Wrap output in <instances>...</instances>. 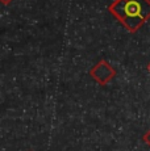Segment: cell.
I'll use <instances>...</instances> for the list:
<instances>
[{"instance_id":"cell-1","label":"cell","mask_w":150,"mask_h":151,"mask_svg":"<svg viewBox=\"0 0 150 151\" xmlns=\"http://www.w3.org/2000/svg\"><path fill=\"white\" fill-rule=\"evenodd\" d=\"M109 11L129 32H136L150 17V0H116Z\"/></svg>"},{"instance_id":"cell-2","label":"cell","mask_w":150,"mask_h":151,"mask_svg":"<svg viewBox=\"0 0 150 151\" xmlns=\"http://www.w3.org/2000/svg\"><path fill=\"white\" fill-rule=\"evenodd\" d=\"M91 75L94 79H96L100 84H105L115 75V70L105 62L102 60L95 68L91 70Z\"/></svg>"},{"instance_id":"cell-3","label":"cell","mask_w":150,"mask_h":151,"mask_svg":"<svg viewBox=\"0 0 150 151\" xmlns=\"http://www.w3.org/2000/svg\"><path fill=\"white\" fill-rule=\"evenodd\" d=\"M144 141H145L148 145H150V132H148L145 135H144Z\"/></svg>"},{"instance_id":"cell-4","label":"cell","mask_w":150,"mask_h":151,"mask_svg":"<svg viewBox=\"0 0 150 151\" xmlns=\"http://www.w3.org/2000/svg\"><path fill=\"white\" fill-rule=\"evenodd\" d=\"M148 68H149V71H150V65H149V67H148Z\"/></svg>"}]
</instances>
